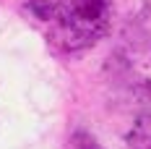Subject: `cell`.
I'll return each instance as SVG.
<instances>
[{"instance_id": "6da1fadb", "label": "cell", "mask_w": 151, "mask_h": 149, "mask_svg": "<svg viewBox=\"0 0 151 149\" xmlns=\"http://www.w3.org/2000/svg\"><path fill=\"white\" fill-rule=\"evenodd\" d=\"M24 13L60 52L94 47L112 26V0H31Z\"/></svg>"}, {"instance_id": "7a4b0ae2", "label": "cell", "mask_w": 151, "mask_h": 149, "mask_svg": "<svg viewBox=\"0 0 151 149\" xmlns=\"http://www.w3.org/2000/svg\"><path fill=\"white\" fill-rule=\"evenodd\" d=\"M128 149H151V118L136 123V128L128 136Z\"/></svg>"}]
</instances>
